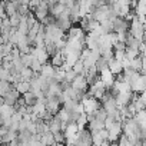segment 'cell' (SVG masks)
<instances>
[{
	"instance_id": "cell-39",
	"label": "cell",
	"mask_w": 146,
	"mask_h": 146,
	"mask_svg": "<svg viewBox=\"0 0 146 146\" xmlns=\"http://www.w3.org/2000/svg\"><path fill=\"white\" fill-rule=\"evenodd\" d=\"M17 30H19L20 33H23V35H27V32H29V25H27L25 16L22 17V20H20V23H19V26H17Z\"/></svg>"
},
{
	"instance_id": "cell-30",
	"label": "cell",
	"mask_w": 146,
	"mask_h": 146,
	"mask_svg": "<svg viewBox=\"0 0 146 146\" xmlns=\"http://www.w3.org/2000/svg\"><path fill=\"white\" fill-rule=\"evenodd\" d=\"M137 56H140V50L139 49H136V47H129V46H126V50H125V57H127V59H135V57H137Z\"/></svg>"
},
{
	"instance_id": "cell-27",
	"label": "cell",
	"mask_w": 146,
	"mask_h": 146,
	"mask_svg": "<svg viewBox=\"0 0 146 146\" xmlns=\"http://www.w3.org/2000/svg\"><path fill=\"white\" fill-rule=\"evenodd\" d=\"M40 143L42 145H56V140H54V136L52 132H47V133H43L40 136Z\"/></svg>"
},
{
	"instance_id": "cell-53",
	"label": "cell",
	"mask_w": 146,
	"mask_h": 146,
	"mask_svg": "<svg viewBox=\"0 0 146 146\" xmlns=\"http://www.w3.org/2000/svg\"><path fill=\"white\" fill-rule=\"evenodd\" d=\"M142 57H143V59L146 60V53H143V54H142Z\"/></svg>"
},
{
	"instance_id": "cell-15",
	"label": "cell",
	"mask_w": 146,
	"mask_h": 146,
	"mask_svg": "<svg viewBox=\"0 0 146 146\" xmlns=\"http://www.w3.org/2000/svg\"><path fill=\"white\" fill-rule=\"evenodd\" d=\"M20 98V92L15 88V85L12 86V89L7 92V93H5V96H3V100H5V103H7V105H13L15 106V103L17 102V99Z\"/></svg>"
},
{
	"instance_id": "cell-25",
	"label": "cell",
	"mask_w": 146,
	"mask_h": 146,
	"mask_svg": "<svg viewBox=\"0 0 146 146\" xmlns=\"http://www.w3.org/2000/svg\"><path fill=\"white\" fill-rule=\"evenodd\" d=\"M113 88L117 90V93H119V92H127V90H132V89H130V83L126 82V80H123V79H116L115 83H113Z\"/></svg>"
},
{
	"instance_id": "cell-20",
	"label": "cell",
	"mask_w": 146,
	"mask_h": 146,
	"mask_svg": "<svg viewBox=\"0 0 146 146\" xmlns=\"http://www.w3.org/2000/svg\"><path fill=\"white\" fill-rule=\"evenodd\" d=\"M67 36H69V37H76V39H82V40H85L86 32H85L80 26H72V27L67 30Z\"/></svg>"
},
{
	"instance_id": "cell-29",
	"label": "cell",
	"mask_w": 146,
	"mask_h": 146,
	"mask_svg": "<svg viewBox=\"0 0 146 146\" xmlns=\"http://www.w3.org/2000/svg\"><path fill=\"white\" fill-rule=\"evenodd\" d=\"M22 96L25 98V102H26V105H27V106H33V105L37 102V98L35 96V93H33L32 90H27V92H26V93H23Z\"/></svg>"
},
{
	"instance_id": "cell-19",
	"label": "cell",
	"mask_w": 146,
	"mask_h": 146,
	"mask_svg": "<svg viewBox=\"0 0 146 146\" xmlns=\"http://www.w3.org/2000/svg\"><path fill=\"white\" fill-rule=\"evenodd\" d=\"M67 9H69V6H67V5L57 2V3H54V5H52V6H50V15H52L53 17H59V16H60L63 12H66Z\"/></svg>"
},
{
	"instance_id": "cell-26",
	"label": "cell",
	"mask_w": 146,
	"mask_h": 146,
	"mask_svg": "<svg viewBox=\"0 0 146 146\" xmlns=\"http://www.w3.org/2000/svg\"><path fill=\"white\" fill-rule=\"evenodd\" d=\"M20 75H22V79H23V80L30 82V80H32V79L37 75V73H36V72H35V70H33L30 66H25V67L20 70Z\"/></svg>"
},
{
	"instance_id": "cell-5",
	"label": "cell",
	"mask_w": 146,
	"mask_h": 146,
	"mask_svg": "<svg viewBox=\"0 0 146 146\" xmlns=\"http://www.w3.org/2000/svg\"><path fill=\"white\" fill-rule=\"evenodd\" d=\"M75 145H79V146H90L93 145L92 142V132L90 129H80L79 133H78V137H76V143Z\"/></svg>"
},
{
	"instance_id": "cell-40",
	"label": "cell",
	"mask_w": 146,
	"mask_h": 146,
	"mask_svg": "<svg viewBox=\"0 0 146 146\" xmlns=\"http://www.w3.org/2000/svg\"><path fill=\"white\" fill-rule=\"evenodd\" d=\"M44 49L47 50V53H49L50 56H53V54L57 52V47H56V44H54L53 42H46V43H44Z\"/></svg>"
},
{
	"instance_id": "cell-51",
	"label": "cell",
	"mask_w": 146,
	"mask_h": 146,
	"mask_svg": "<svg viewBox=\"0 0 146 146\" xmlns=\"http://www.w3.org/2000/svg\"><path fill=\"white\" fill-rule=\"evenodd\" d=\"M10 2H13V3H16V5H19V3L22 2V0H10Z\"/></svg>"
},
{
	"instance_id": "cell-38",
	"label": "cell",
	"mask_w": 146,
	"mask_h": 146,
	"mask_svg": "<svg viewBox=\"0 0 146 146\" xmlns=\"http://www.w3.org/2000/svg\"><path fill=\"white\" fill-rule=\"evenodd\" d=\"M73 70H75L76 73H78V75H85V64H83V62L79 59L75 64H73Z\"/></svg>"
},
{
	"instance_id": "cell-46",
	"label": "cell",
	"mask_w": 146,
	"mask_h": 146,
	"mask_svg": "<svg viewBox=\"0 0 146 146\" xmlns=\"http://www.w3.org/2000/svg\"><path fill=\"white\" fill-rule=\"evenodd\" d=\"M96 67H98V70H99V72H100L102 69L108 67V60H106L105 57H102V56H100V57L98 59V62H96Z\"/></svg>"
},
{
	"instance_id": "cell-12",
	"label": "cell",
	"mask_w": 146,
	"mask_h": 146,
	"mask_svg": "<svg viewBox=\"0 0 146 146\" xmlns=\"http://www.w3.org/2000/svg\"><path fill=\"white\" fill-rule=\"evenodd\" d=\"M54 73H56V67H54L52 63L47 62V63H44V64L42 66L39 75L43 76V78H46V79H49V80H54Z\"/></svg>"
},
{
	"instance_id": "cell-2",
	"label": "cell",
	"mask_w": 146,
	"mask_h": 146,
	"mask_svg": "<svg viewBox=\"0 0 146 146\" xmlns=\"http://www.w3.org/2000/svg\"><path fill=\"white\" fill-rule=\"evenodd\" d=\"M145 27L146 25L142 20H139L137 16H135L129 23V33L137 40H145Z\"/></svg>"
},
{
	"instance_id": "cell-9",
	"label": "cell",
	"mask_w": 146,
	"mask_h": 146,
	"mask_svg": "<svg viewBox=\"0 0 146 146\" xmlns=\"http://www.w3.org/2000/svg\"><path fill=\"white\" fill-rule=\"evenodd\" d=\"M32 54H33V57L35 59H37L39 62H42L43 64L44 63H47L49 62V59H50V54L47 53V50L44 49V46H35V47H32V52H30Z\"/></svg>"
},
{
	"instance_id": "cell-31",
	"label": "cell",
	"mask_w": 146,
	"mask_h": 146,
	"mask_svg": "<svg viewBox=\"0 0 146 146\" xmlns=\"http://www.w3.org/2000/svg\"><path fill=\"white\" fill-rule=\"evenodd\" d=\"M76 123H78L79 129H85V127L88 126V123H89V117H88V113H86V112H83L82 115H79V117L76 119Z\"/></svg>"
},
{
	"instance_id": "cell-10",
	"label": "cell",
	"mask_w": 146,
	"mask_h": 146,
	"mask_svg": "<svg viewBox=\"0 0 146 146\" xmlns=\"http://www.w3.org/2000/svg\"><path fill=\"white\" fill-rule=\"evenodd\" d=\"M99 78L103 80V83L106 85V88H108V89H109V88H112V86H113V83H115V80H116L115 75L110 72V69H109V67H105V69H102V70L99 72Z\"/></svg>"
},
{
	"instance_id": "cell-36",
	"label": "cell",
	"mask_w": 146,
	"mask_h": 146,
	"mask_svg": "<svg viewBox=\"0 0 146 146\" xmlns=\"http://www.w3.org/2000/svg\"><path fill=\"white\" fill-rule=\"evenodd\" d=\"M33 54L32 53H22L20 54V60H22V63H23V66H30L32 64V62H33Z\"/></svg>"
},
{
	"instance_id": "cell-41",
	"label": "cell",
	"mask_w": 146,
	"mask_h": 146,
	"mask_svg": "<svg viewBox=\"0 0 146 146\" xmlns=\"http://www.w3.org/2000/svg\"><path fill=\"white\" fill-rule=\"evenodd\" d=\"M78 76V73L73 70V67L72 69H69V70H66V76H64V80L66 82H69V83H72L73 82V79H75Z\"/></svg>"
},
{
	"instance_id": "cell-32",
	"label": "cell",
	"mask_w": 146,
	"mask_h": 146,
	"mask_svg": "<svg viewBox=\"0 0 146 146\" xmlns=\"http://www.w3.org/2000/svg\"><path fill=\"white\" fill-rule=\"evenodd\" d=\"M5 10H6V15L7 16H12V15H15L17 12V5L13 3V2H10V0H7L6 5H5Z\"/></svg>"
},
{
	"instance_id": "cell-44",
	"label": "cell",
	"mask_w": 146,
	"mask_h": 146,
	"mask_svg": "<svg viewBox=\"0 0 146 146\" xmlns=\"http://www.w3.org/2000/svg\"><path fill=\"white\" fill-rule=\"evenodd\" d=\"M10 76V70L6 69V67H0V80H7Z\"/></svg>"
},
{
	"instance_id": "cell-4",
	"label": "cell",
	"mask_w": 146,
	"mask_h": 146,
	"mask_svg": "<svg viewBox=\"0 0 146 146\" xmlns=\"http://www.w3.org/2000/svg\"><path fill=\"white\" fill-rule=\"evenodd\" d=\"M123 122L122 120H115V123L108 129V132H109V142L110 143H116L117 142V139H119V136L123 133Z\"/></svg>"
},
{
	"instance_id": "cell-35",
	"label": "cell",
	"mask_w": 146,
	"mask_h": 146,
	"mask_svg": "<svg viewBox=\"0 0 146 146\" xmlns=\"http://www.w3.org/2000/svg\"><path fill=\"white\" fill-rule=\"evenodd\" d=\"M22 17H23V16H22L19 12H16L15 15L9 16V20H10L12 27H17V26H19V23H20V20H22Z\"/></svg>"
},
{
	"instance_id": "cell-34",
	"label": "cell",
	"mask_w": 146,
	"mask_h": 146,
	"mask_svg": "<svg viewBox=\"0 0 146 146\" xmlns=\"http://www.w3.org/2000/svg\"><path fill=\"white\" fill-rule=\"evenodd\" d=\"M56 116L59 117V119H62L63 122H70V113H69V110H66L64 108H60V110L56 113Z\"/></svg>"
},
{
	"instance_id": "cell-17",
	"label": "cell",
	"mask_w": 146,
	"mask_h": 146,
	"mask_svg": "<svg viewBox=\"0 0 146 146\" xmlns=\"http://www.w3.org/2000/svg\"><path fill=\"white\" fill-rule=\"evenodd\" d=\"M132 98H133L132 90H127V92H119V93L116 95V102H117V106H119V108L126 106L127 103H130Z\"/></svg>"
},
{
	"instance_id": "cell-52",
	"label": "cell",
	"mask_w": 146,
	"mask_h": 146,
	"mask_svg": "<svg viewBox=\"0 0 146 146\" xmlns=\"http://www.w3.org/2000/svg\"><path fill=\"white\" fill-rule=\"evenodd\" d=\"M3 66V57H0V67Z\"/></svg>"
},
{
	"instance_id": "cell-11",
	"label": "cell",
	"mask_w": 146,
	"mask_h": 146,
	"mask_svg": "<svg viewBox=\"0 0 146 146\" xmlns=\"http://www.w3.org/2000/svg\"><path fill=\"white\" fill-rule=\"evenodd\" d=\"M70 85H72V88H75V89H78L80 92H88V86H89L88 79H86L85 75H78L75 79H73V82Z\"/></svg>"
},
{
	"instance_id": "cell-1",
	"label": "cell",
	"mask_w": 146,
	"mask_h": 146,
	"mask_svg": "<svg viewBox=\"0 0 146 146\" xmlns=\"http://www.w3.org/2000/svg\"><path fill=\"white\" fill-rule=\"evenodd\" d=\"M123 133L129 137V140L132 142V145H140L142 143V130L136 122L135 117H127L123 120Z\"/></svg>"
},
{
	"instance_id": "cell-18",
	"label": "cell",
	"mask_w": 146,
	"mask_h": 146,
	"mask_svg": "<svg viewBox=\"0 0 146 146\" xmlns=\"http://www.w3.org/2000/svg\"><path fill=\"white\" fill-rule=\"evenodd\" d=\"M108 67L110 69V72L113 73L115 76H117V75H120V73L123 72V66H122V62L120 60H117V59H110L109 62H108Z\"/></svg>"
},
{
	"instance_id": "cell-43",
	"label": "cell",
	"mask_w": 146,
	"mask_h": 146,
	"mask_svg": "<svg viewBox=\"0 0 146 146\" xmlns=\"http://www.w3.org/2000/svg\"><path fill=\"white\" fill-rule=\"evenodd\" d=\"M53 136H54L56 145H59V143H64V140H66V137H64V133H63V130H60V132H56V133H53Z\"/></svg>"
},
{
	"instance_id": "cell-28",
	"label": "cell",
	"mask_w": 146,
	"mask_h": 146,
	"mask_svg": "<svg viewBox=\"0 0 146 146\" xmlns=\"http://www.w3.org/2000/svg\"><path fill=\"white\" fill-rule=\"evenodd\" d=\"M15 88L20 92V95H23V93H26L27 90H30V82H27V80H20V82L15 83Z\"/></svg>"
},
{
	"instance_id": "cell-16",
	"label": "cell",
	"mask_w": 146,
	"mask_h": 146,
	"mask_svg": "<svg viewBox=\"0 0 146 146\" xmlns=\"http://www.w3.org/2000/svg\"><path fill=\"white\" fill-rule=\"evenodd\" d=\"M79 130L80 129H79L76 122H67L64 129H63V133H64V137H76Z\"/></svg>"
},
{
	"instance_id": "cell-8",
	"label": "cell",
	"mask_w": 146,
	"mask_h": 146,
	"mask_svg": "<svg viewBox=\"0 0 146 146\" xmlns=\"http://www.w3.org/2000/svg\"><path fill=\"white\" fill-rule=\"evenodd\" d=\"M130 89H132V92H136V93L146 90V75L139 73V76L130 82Z\"/></svg>"
},
{
	"instance_id": "cell-23",
	"label": "cell",
	"mask_w": 146,
	"mask_h": 146,
	"mask_svg": "<svg viewBox=\"0 0 146 146\" xmlns=\"http://www.w3.org/2000/svg\"><path fill=\"white\" fill-rule=\"evenodd\" d=\"M32 110H33V113H36L39 117H42L46 112H47V109H46V103H44V100H39L37 99V102L32 106Z\"/></svg>"
},
{
	"instance_id": "cell-54",
	"label": "cell",
	"mask_w": 146,
	"mask_h": 146,
	"mask_svg": "<svg viewBox=\"0 0 146 146\" xmlns=\"http://www.w3.org/2000/svg\"><path fill=\"white\" fill-rule=\"evenodd\" d=\"M145 39H146V27H145Z\"/></svg>"
},
{
	"instance_id": "cell-3",
	"label": "cell",
	"mask_w": 146,
	"mask_h": 146,
	"mask_svg": "<svg viewBox=\"0 0 146 146\" xmlns=\"http://www.w3.org/2000/svg\"><path fill=\"white\" fill-rule=\"evenodd\" d=\"M82 105H83V108H85V112L88 113V115H92V113H96L98 112V109H100V102H99V99H96L95 96H90L88 92L82 96Z\"/></svg>"
},
{
	"instance_id": "cell-22",
	"label": "cell",
	"mask_w": 146,
	"mask_h": 146,
	"mask_svg": "<svg viewBox=\"0 0 146 146\" xmlns=\"http://www.w3.org/2000/svg\"><path fill=\"white\" fill-rule=\"evenodd\" d=\"M15 106L13 105H7V103H3L0 106V117L2 119H6V117H12V115L15 113Z\"/></svg>"
},
{
	"instance_id": "cell-6",
	"label": "cell",
	"mask_w": 146,
	"mask_h": 146,
	"mask_svg": "<svg viewBox=\"0 0 146 146\" xmlns=\"http://www.w3.org/2000/svg\"><path fill=\"white\" fill-rule=\"evenodd\" d=\"M33 13H35V16H36V19L39 22H43L50 15V6H49V3L46 2V0H42V2L39 3V6L33 10Z\"/></svg>"
},
{
	"instance_id": "cell-42",
	"label": "cell",
	"mask_w": 146,
	"mask_h": 146,
	"mask_svg": "<svg viewBox=\"0 0 146 146\" xmlns=\"http://www.w3.org/2000/svg\"><path fill=\"white\" fill-rule=\"evenodd\" d=\"M117 143H119V146H130V145H132V142L129 140V137H127L125 133H122V135L119 136Z\"/></svg>"
},
{
	"instance_id": "cell-14",
	"label": "cell",
	"mask_w": 146,
	"mask_h": 146,
	"mask_svg": "<svg viewBox=\"0 0 146 146\" xmlns=\"http://www.w3.org/2000/svg\"><path fill=\"white\" fill-rule=\"evenodd\" d=\"M85 46L89 47L90 50L99 49V36H96V35L92 33V32H86V36H85Z\"/></svg>"
},
{
	"instance_id": "cell-48",
	"label": "cell",
	"mask_w": 146,
	"mask_h": 146,
	"mask_svg": "<svg viewBox=\"0 0 146 146\" xmlns=\"http://www.w3.org/2000/svg\"><path fill=\"white\" fill-rule=\"evenodd\" d=\"M115 120H116V119H115V116H112V115H108V117L105 119V127H106V129H109V127H110V126L115 123Z\"/></svg>"
},
{
	"instance_id": "cell-33",
	"label": "cell",
	"mask_w": 146,
	"mask_h": 146,
	"mask_svg": "<svg viewBox=\"0 0 146 146\" xmlns=\"http://www.w3.org/2000/svg\"><path fill=\"white\" fill-rule=\"evenodd\" d=\"M12 83L9 80H0V96H5V93H7L12 89Z\"/></svg>"
},
{
	"instance_id": "cell-37",
	"label": "cell",
	"mask_w": 146,
	"mask_h": 146,
	"mask_svg": "<svg viewBox=\"0 0 146 146\" xmlns=\"http://www.w3.org/2000/svg\"><path fill=\"white\" fill-rule=\"evenodd\" d=\"M130 67L137 70V72H140V69H142V56H137V57L132 59L130 60Z\"/></svg>"
},
{
	"instance_id": "cell-13",
	"label": "cell",
	"mask_w": 146,
	"mask_h": 146,
	"mask_svg": "<svg viewBox=\"0 0 146 146\" xmlns=\"http://www.w3.org/2000/svg\"><path fill=\"white\" fill-rule=\"evenodd\" d=\"M62 85L59 83V82H56V80H52L50 83H49V86H47V90L44 92V98H49V96H60V93H62Z\"/></svg>"
},
{
	"instance_id": "cell-47",
	"label": "cell",
	"mask_w": 146,
	"mask_h": 146,
	"mask_svg": "<svg viewBox=\"0 0 146 146\" xmlns=\"http://www.w3.org/2000/svg\"><path fill=\"white\" fill-rule=\"evenodd\" d=\"M42 66H43V63H42V62H39L37 59H33V62H32V64H30V67H32L36 73H39V72H40Z\"/></svg>"
},
{
	"instance_id": "cell-50",
	"label": "cell",
	"mask_w": 146,
	"mask_h": 146,
	"mask_svg": "<svg viewBox=\"0 0 146 146\" xmlns=\"http://www.w3.org/2000/svg\"><path fill=\"white\" fill-rule=\"evenodd\" d=\"M2 25H3V19L0 17V35H2Z\"/></svg>"
},
{
	"instance_id": "cell-7",
	"label": "cell",
	"mask_w": 146,
	"mask_h": 146,
	"mask_svg": "<svg viewBox=\"0 0 146 146\" xmlns=\"http://www.w3.org/2000/svg\"><path fill=\"white\" fill-rule=\"evenodd\" d=\"M44 103H46L47 112H50L52 115H56L60 110V108H62V102H60V99L57 96H49V98H46L44 99Z\"/></svg>"
},
{
	"instance_id": "cell-24",
	"label": "cell",
	"mask_w": 146,
	"mask_h": 146,
	"mask_svg": "<svg viewBox=\"0 0 146 146\" xmlns=\"http://www.w3.org/2000/svg\"><path fill=\"white\" fill-rule=\"evenodd\" d=\"M50 63L54 66V67H59L64 63V54L62 50H57L53 56H50Z\"/></svg>"
},
{
	"instance_id": "cell-45",
	"label": "cell",
	"mask_w": 146,
	"mask_h": 146,
	"mask_svg": "<svg viewBox=\"0 0 146 146\" xmlns=\"http://www.w3.org/2000/svg\"><path fill=\"white\" fill-rule=\"evenodd\" d=\"M17 12L22 15V16H26L29 12H30V9H29V6L27 5H23V3H19L17 5Z\"/></svg>"
},
{
	"instance_id": "cell-21",
	"label": "cell",
	"mask_w": 146,
	"mask_h": 146,
	"mask_svg": "<svg viewBox=\"0 0 146 146\" xmlns=\"http://www.w3.org/2000/svg\"><path fill=\"white\" fill-rule=\"evenodd\" d=\"M133 117L136 119V122H137L140 130H142V132H146V109H142V110L136 112V115H135Z\"/></svg>"
},
{
	"instance_id": "cell-49",
	"label": "cell",
	"mask_w": 146,
	"mask_h": 146,
	"mask_svg": "<svg viewBox=\"0 0 146 146\" xmlns=\"http://www.w3.org/2000/svg\"><path fill=\"white\" fill-rule=\"evenodd\" d=\"M105 2H106V3H109V5H113V3H116V2H117V0H105Z\"/></svg>"
}]
</instances>
